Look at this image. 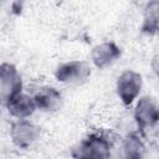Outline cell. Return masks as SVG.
Here are the masks:
<instances>
[{
	"instance_id": "cell-1",
	"label": "cell",
	"mask_w": 159,
	"mask_h": 159,
	"mask_svg": "<svg viewBox=\"0 0 159 159\" xmlns=\"http://www.w3.org/2000/svg\"><path fill=\"white\" fill-rule=\"evenodd\" d=\"M39 128L27 119H17L12 123L10 129V137L12 143L19 148L31 147L39 138Z\"/></svg>"
},
{
	"instance_id": "cell-2",
	"label": "cell",
	"mask_w": 159,
	"mask_h": 159,
	"mask_svg": "<svg viewBox=\"0 0 159 159\" xmlns=\"http://www.w3.org/2000/svg\"><path fill=\"white\" fill-rule=\"evenodd\" d=\"M0 84H1V98L7 102L12 97L21 93L22 82L17 70L10 63H2L0 70Z\"/></svg>"
},
{
	"instance_id": "cell-3",
	"label": "cell",
	"mask_w": 159,
	"mask_h": 159,
	"mask_svg": "<svg viewBox=\"0 0 159 159\" xmlns=\"http://www.w3.org/2000/svg\"><path fill=\"white\" fill-rule=\"evenodd\" d=\"M142 88V77L134 71L123 72L117 82V92L120 99L128 104L132 103L139 94Z\"/></svg>"
},
{
	"instance_id": "cell-4",
	"label": "cell",
	"mask_w": 159,
	"mask_h": 159,
	"mask_svg": "<svg viewBox=\"0 0 159 159\" xmlns=\"http://www.w3.org/2000/svg\"><path fill=\"white\" fill-rule=\"evenodd\" d=\"M89 75V67L83 61H72L61 65L56 71L58 81L65 83H80Z\"/></svg>"
},
{
	"instance_id": "cell-5",
	"label": "cell",
	"mask_w": 159,
	"mask_h": 159,
	"mask_svg": "<svg viewBox=\"0 0 159 159\" xmlns=\"http://www.w3.org/2000/svg\"><path fill=\"white\" fill-rule=\"evenodd\" d=\"M134 116L142 128L152 127L159 120V107L149 97L140 98L137 103Z\"/></svg>"
},
{
	"instance_id": "cell-6",
	"label": "cell",
	"mask_w": 159,
	"mask_h": 159,
	"mask_svg": "<svg viewBox=\"0 0 159 159\" xmlns=\"http://www.w3.org/2000/svg\"><path fill=\"white\" fill-rule=\"evenodd\" d=\"M5 103L7 112L16 119H27L37 108L34 97L22 93H19Z\"/></svg>"
},
{
	"instance_id": "cell-7",
	"label": "cell",
	"mask_w": 159,
	"mask_h": 159,
	"mask_svg": "<svg viewBox=\"0 0 159 159\" xmlns=\"http://www.w3.org/2000/svg\"><path fill=\"white\" fill-rule=\"evenodd\" d=\"M80 157H107L109 154L108 142L99 135H91L80 147Z\"/></svg>"
},
{
	"instance_id": "cell-8",
	"label": "cell",
	"mask_w": 159,
	"mask_h": 159,
	"mask_svg": "<svg viewBox=\"0 0 159 159\" xmlns=\"http://www.w3.org/2000/svg\"><path fill=\"white\" fill-rule=\"evenodd\" d=\"M119 56V48L112 42H104L94 47L92 52L93 62L97 67H107L112 65Z\"/></svg>"
},
{
	"instance_id": "cell-9",
	"label": "cell",
	"mask_w": 159,
	"mask_h": 159,
	"mask_svg": "<svg viewBox=\"0 0 159 159\" xmlns=\"http://www.w3.org/2000/svg\"><path fill=\"white\" fill-rule=\"evenodd\" d=\"M34 99H35L36 107L46 112L56 111L61 104V94L55 88L40 89L34 97Z\"/></svg>"
},
{
	"instance_id": "cell-10",
	"label": "cell",
	"mask_w": 159,
	"mask_h": 159,
	"mask_svg": "<svg viewBox=\"0 0 159 159\" xmlns=\"http://www.w3.org/2000/svg\"><path fill=\"white\" fill-rule=\"evenodd\" d=\"M144 24L148 31H153L154 29L159 27V0H154L148 4L145 9Z\"/></svg>"
},
{
	"instance_id": "cell-11",
	"label": "cell",
	"mask_w": 159,
	"mask_h": 159,
	"mask_svg": "<svg viewBox=\"0 0 159 159\" xmlns=\"http://www.w3.org/2000/svg\"><path fill=\"white\" fill-rule=\"evenodd\" d=\"M143 149H144L143 143L139 140L138 137L130 135L124 143V150L127 152L128 157H138V155H140V152Z\"/></svg>"
},
{
	"instance_id": "cell-12",
	"label": "cell",
	"mask_w": 159,
	"mask_h": 159,
	"mask_svg": "<svg viewBox=\"0 0 159 159\" xmlns=\"http://www.w3.org/2000/svg\"><path fill=\"white\" fill-rule=\"evenodd\" d=\"M152 67H153V71L159 76V52L153 57V61H152Z\"/></svg>"
}]
</instances>
